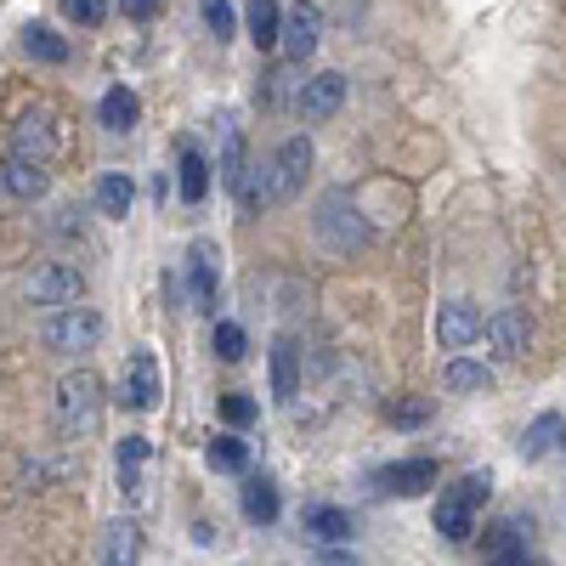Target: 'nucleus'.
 <instances>
[{
    "mask_svg": "<svg viewBox=\"0 0 566 566\" xmlns=\"http://www.w3.org/2000/svg\"><path fill=\"white\" fill-rule=\"evenodd\" d=\"M488 493H493L488 470H470L464 482H453V488L442 493V504H437V533H442L448 544H464L470 533H476V510L488 504Z\"/></svg>",
    "mask_w": 566,
    "mask_h": 566,
    "instance_id": "1",
    "label": "nucleus"
},
{
    "mask_svg": "<svg viewBox=\"0 0 566 566\" xmlns=\"http://www.w3.org/2000/svg\"><path fill=\"white\" fill-rule=\"evenodd\" d=\"M312 227H317V239H323L328 250H335V255H352V250H363V244H368V221L357 216V205H352L346 187H328V193L317 199Z\"/></svg>",
    "mask_w": 566,
    "mask_h": 566,
    "instance_id": "2",
    "label": "nucleus"
},
{
    "mask_svg": "<svg viewBox=\"0 0 566 566\" xmlns=\"http://www.w3.org/2000/svg\"><path fill=\"white\" fill-rule=\"evenodd\" d=\"M97 413H103V380L91 368H74L57 380V424L63 437H91L97 431Z\"/></svg>",
    "mask_w": 566,
    "mask_h": 566,
    "instance_id": "3",
    "label": "nucleus"
},
{
    "mask_svg": "<svg viewBox=\"0 0 566 566\" xmlns=\"http://www.w3.org/2000/svg\"><path fill=\"white\" fill-rule=\"evenodd\" d=\"M97 340H103V317L91 312V306H63L57 317L40 323V346H45V352H63V357L91 352Z\"/></svg>",
    "mask_w": 566,
    "mask_h": 566,
    "instance_id": "4",
    "label": "nucleus"
},
{
    "mask_svg": "<svg viewBox=\"0 0 566 566\" xmlns=\"http://www.w3.org/2000/svg\"><path fill=\"white\" fill-rule=\"evenodd\" d=\"M312 159H317V154H312V136H290V142H283V148L266 159V170H272V199H277V205H290L301 187H306Z\"/></svg>",
    "mask_w": 566,
    "mask_h": 566,
    "instance_id": "5",
    "label": "nucleus"
},
{
    "mask_svg": "<svg viewBox=\"0 0 566 566\" xmlns=\"http://www.w3.org/2000/svg\"><path fill=\"white\" fill-rule=\"evenodd\" d=\"M23 295L34 306H74L85 295V272L69 266V261H52V266H40L29 283H23Z\"/></svg>",
    "mask_w": 566,
    "mask_h": 566,
    "instance_id": "6",
    "label": "nucleus"
},
{
    "mask_svg": "<svg viewBox=\"0 0 566 566\" xmlns=\"http://www.w3.org/2000/svg\"><path fill=\"white\" fill-rule=\"evenodd\" d=\"M216 290H221V250L216 239H193L187 244V295L199 312H216Z\"/></svg>",
    "mask_w": 566,
    "mask_h": 566,
    "instance_id": "7",
    "label": "nucleus"
},
{
    "mask_svg": "<svg viewBox=\"0 0 566 566\" xmlns=\"http://www.w3.org/2000/svg\"><path fill=\"white\" fill-rule=\"evenodd\" d=\"M482 335H488L493 357L515 363V357H527V346H533V323H527L522 306H499L493 317H482Z\"/></svg>",
    "mask_w": 566,
    "mask_h": 566,
    "instance_id": "8",
    "label": "nucleus"
},
{
    "mask_svg": "<svg viewBox=\"0 0 566 566\" xmlns=\"http://www.w3.org/2000/svg\"><path fill=\"white\" fill-rule=\"evenodd\" d=\"M317 40H323V12L312 7V0H295V7L283 12V29H277L283 57H290V63H306V57L317 52Z\"/></svg>",
    "mask_w": 566,
    "mask_h": 566,
    "instance_id": "9",
    "label": "nucleus"
},
{
    "mask_svg": "<svg viewBox=\"0 0 566 566\" xmlns=\"http://www.w3.org/2000/svg\"><path fill=\"white\" fill-rule=\"evenodd\" d=\"M119 402H125V408H136V413L159 408V363H154V352H130V357H125V374H119Z\"/></svg>",
    "mask_w": 566,
    "mask_h": 566,
    "instance_id": "10",
    "label": "nucleus"
},
{
    "mask_svg": "<svg viewBox=\"0 0 566 566\" xmlns=\"http://www.w3.org/2000/svg\"><path fill=\"white\" fill-rule=\"evenodd\" d=\"M340 103H346V80L340 74H312L306 85H301V97H295V108H301V119H335L340 114Z\"/></svg>",
    "mask_w": 566,
    "mask_h": 566,
    "instance_id": "11",
    "label": "nucleus"
},
{
    "mask_svg": "<svg viewBox=\"0 0 566 566\" xmlns=\"http://www.w3.org/2000/svg\"><path fill=\"white\" fill-rule=\"evenodd\" d=\"M12 154L18 159H52L57 154V130H52V114L45 108H29L23 119H18V130H12Z\"/></svg>",
    "mask_w": 566,
    "mask_h": 566,
    "instance_id": "12",
    "label": "nucleus"
},
{
    "mask_svg": "<svg viewBox=\"0 0 566 566\" xmlns=\"http://www.w3.org/2000/svg\"><path fill=\"white\" fill-rule=\"evenodd\" d=\"M437 459H402V464H391V470H380V493H397V499H419L424 488H437Z\"/></svg>",
    "mask_w": 566,
    "mask_h": 566,
    "instance_id": "13",
    "label": "nucleus"
},
{
    "mask_svg": "<svg viewBox=\"0 0 566 566\" xmlns=\"http://www.w3.org/2000/svg\"><path fill=\"white\" fill-rule=\"evenodd\" d=\"M437 340H442L448 352H464L470 340H482V312L470 306V301H448V306L437 312Z\"/></svg>",
    "mask_w": 566,
    "mask_h": 566,
    "instance_id": "14",
    "label": "nucleus"
},
{
    "mask_svg": "<svg viewBox=\"0 0 566 566\" xmlns=\"http://www.w3.org/2000/svg\"><path fill=\"white\" fill-rule=\"evenodd\" d=\"M272 397L277 402H295L301 397V340L295 335H277L272 340Z\"/></svg>",
    "mask_w": 566,
    "mask_h": 566,
    "instance_id": "15",
    "label": "nucleus"
},
{
    "mask_svg": "<svg viewBox=\"0 0 566 566\" xmlns=\"http://www.w3.org/2000/svg\"><path fill=\"white\" fill-rule=\"evenodd\" d=\"M103 566H136L142 560V527L130 522V515H119V522L103 527Z\"/></svg>",
    "mask_w": 566,
    "mask_h": 566,
    "instance_id": "16",
    "label": "nucleus"
},
{
    "mask_svg": "<svg viewBox=\"0 0 566 566\" xmlns=\"http://www.w3.org/2000/svg\"><path fill=\"white\" fill-rule=\"evenodd\" d=\"M45 187H52V176H45L40 159H18V154H7V193H12V199H40Z\"/></svg>",
    "mask_w": 566,
    "mask_h": 566,
    "instance_id": "17",
    "label": "nucleus"
},
{
    "mask_svg": "<svg viewBox=\"0 0 566 566\" xmlns=\"http://www.w3.org/2000/svg\"><path fill=\"white\" fill-rule=\"evenodd\" d=\"M176 170H181V176H176V181H181V199H187V205H205V193H210V159L193 148V142H181V165H176Z\"/></svg>",
    "mask_w": 566,
    "mask_h": 566,
    "instance_id": "18",
    "label": "nucleus"
},
{
    "mask_svg": "<svg viewBox=\"0 0 566 566\" xmlns=\"http://www.w3.org/2000/svg\"><path fill=\"white\" fill-rule=\"evenodd\" d=\"M560 442H566V419L560 413H538L527 424V437H522V459H549Z\"/></svg>",
    "mask_w": 566,
    "mask_h": 566,
    "instance_id": "19",
    "label": "nucleus"
},
{
    "mask_svg": "<svg viewBox=\"0 0 566 566\" xmlns=\"http://www.w3.org/2000/svg\"><path fill=\"white\" fill-rule=\"evenodd\" d=\"M232 193H239V210H244V216H261L266 205H277V199H272V170H266V165H244V181L232 187Z\"/></svg>",
    "mask_w": 566,
    "mask_h": 566,
    "instance_id": "20",
    "label": "nucleus"
},
{
    "mask_svg": "<svg viewBox=\"0 0 566 566\" xmlns=\"http://www.w3.org/2000/svg\"><path fill=\"white\" fill-rule=\"evenodd\" d=\"M306 533L317 544H346L352 538V515L335 510V504H317V510H306Z\"/></svg>",
    "mask_w": 566,
    "mask_h": 566,
    "instance_id": "21",
    "label": "nucleus"
},
{
    "mask_svg": "<svg viewBox=\"0 0 566 566\" xmlns=\"http://www.w3.org/2000/svg\"><path fill=\"white\" fill-rule=\"evenodd\" d=\"M97 114H103V125H108L114 136H125V130L142 119V103H136V91H130V85H114L108 97H103V108H97Z\"/></svg>",
    "mask_w": 566,
    "mask_h": 566,
    "instance_id": "22",
    "label": "nucleus"
},
{
    "mask_svg": "<svg viewBox=\"0 0 566 566\" xmlns=\"http://www.w3.org/2000/svg\"><path fill=\"white\" fill-rule=\"evenodd\" d=\"M130 199H136V187H130V176L108 170V176L97 181V210H103L108 221H125V216H130Z\"/></svg>",
    "mask_w": 566,
    "mask_h": 566,
    "instance_id": "23",
    "label": "nucleus"
},
{
    "mask_svg": "<svg viewBox=\"0 0 566 566\" xmlns=\"http://www.w3.org/2000/svg\"><path fill=\"white\" fill-rule=\"evenodd\" d=\"M244 165H250V159H244V130L232 125V119H221V165H216L221 181L239 187V181H244Z\"/></svg>",
    "mask_w": 566,
    "mask_h": 566,
    "instance_id": "24",
    "label": "nucleus"
},
{
    "mask_svg": "<svg viewBox=\"0 0 566 566\" xmlns=\"http://www.w3.org/2000/svg\"><path fill=\"white\" fill-rule=\"evenodd\" d=\"M23 52H29L34 63H52V69H57V63H69V40L52 34L45 23H29V29H23Z\"/></svg>",
    "mask_w": 566,
    "mask_h": 566,
    "instance_id": "25",
    "label": "nucleus"
},
{
    "mask_svg": "<svg viewBox=\"0 0 566 566\" xmlns=\"http://www.w3.org/2000/svg\"><path fill=\"white\" fill-rule=\"evenodd\" d=\"M244 23H250V40L261 45H277V29H283V7L277 0H250V12H244Z\"/></svg>",
    "mask_w": 566,
    "mask_h": 566,
    "instance_id": "26",
    "label": "nucleus"
},
{
    "mask_svg": "<svg viewBox=\"0 0 566 566\" xmlns=\"http://www.w3.org/2000/svg\"><path fill=\"white\" fill-rule=\"evenodd\" d=\"M244 515H250L255 527H272L277 522V488L266 476H250L244 482Z\"/></svg>",
    "mask_w": 566,
    "mask_h": 566,
    "instance_id": "27",
    "label": "nucleus"
},
{
    "mask_svg": "<svg viewBox=\"0 0 566 566\" xmlns=\"http://www.w3.org/2000/svg\"><path fill=\"white\" fill-rule=\"evenodd\" d=\"M205 459H210V470H221V476H239V470L250 464V442H239V437H216Z\"/></svg>",
    "mask_w": 566,
    "mask_h": 566,
    "instance_id": "28",
    "label": "nucleus"
},
{
    "mask_svg": "<svg viewBox=\"0 0 566 566\" xmlns=\"http://www.w3.org/2000/svg\"><path fill=\"white\" fill-rule=\"evenodd\" d=\"M210 352L221 357V363H244V352H250V335L239 323H216L210 328Z\"/></svg>",
    "mask_w": 566,
    "mask_h": 566,
    "instance_id": "29",
    "label": "nucleus"
},
{
    "mask_svg": "<svg viewBox=\"0 0 566 566\" xmlns=\"http://www.w3.org/2000/svg\"><path fill=\"white\" fill-rule=\"evenodd\" d=\"M442 380H448V391H488V368L482 363H448V374H442Z\"/></svg>",
    "mask_w": 566,
    "mask_h": 566,
    "instance_id": "30",
    "label": "nucleus"
},
{
    "mask_svg": "<svg viewBox=\"0 0 566 566\" xmlns=\"http://www.w3.org/2000/svg\"><path fill=\"white\" fill-rule=\"evenodd\" d=\"M199 18L216 40H232V29H239V18H232V0H199Z\"/></svg>",
    "mask_w": 566,
    "mask_h": 566,
    "instance_id": "31",
    "label": "nucleus"
},
{
    "mask_svg": "<svg viewBox=\"0 0 566 566\" xmlns=\"http://www.w3.org/2000/svg\"><path fill=\"white\" fill-rule=\"evenodd\" d=\"M63 18L69 23H85V29H97L108 18V0H63Z\"/></svg>",
    "mask_w": 566,
    "mask_h": 566,
    "instance_id": "32",
    "label": "nucleus"
},
{
    "mask_svg": "<svg viewBox=\"0 0 566 566\" xmlns=\"http://www.w3.org/2000/svg\"><path fill=\"white\" fill-rule=\"evenodd\" d=\"M261 408H255V397H244V391H232V397H221V419L227 424H250Z\"/></svg>",
    "mask_w": 566,
    "mask_h": 566,
    "instance_id": "33",
    "label": "nucleus"
},
{
    "mask_svg": "<svg viewBox=\"0 0 566 566\" xmlns=\"http://www.w3.org/2000/svg\"><path fill=\"white\" fill-rule=\"evenodd\" d=\"M431 419V402H391V424H424Z\"/></svg>",
    "mask_w": 566,
    "mask_h": 566,
    "instance_id": "34",
    "label": "nucleus"
},
{
    "mask_svg": "<svg viewBox=\"0 0 566 566\" xmlns=\"http://www.w3.org/2000/svg\"><path fill=\"white\" fill-rule=\"evenodd\" d=\"M148 453H154V442H148V437H125V442H119V464H142Z\"/></svg>",
    "mask_w": 566,
    "mask_h": 566,
    "instance_id": "35",
    "label": "nucleus"
},
{
    "mask_svg": "<svg viewBox=\"0 0 566 566\" xmlns=\"http://www.w3.org/2000/svg\"><path fill=\"white\" fill-rule=\"evenodd\" d=\"M119 12H125V18H136V23H148V18L159 12V0H119Z\"/></svg>",
    "mask_w": 566,
    "mask_h": 566,
    "instance_id": "36",
    "label": "nucleus"
},
{
    "mask_svg": "<svg viewBox=\"0 0 566 566\" xmlns=\"http://www.w3.org/2000/svg\"><path fill=\"white\" fill-rule=\"evenodd\" d=\"M488 566H533V555L522 549V544H515V549H493V560Z\"/></svg>",
    "mask_w": 566,
    "mask_h": 566,
    "instance_id": "37",
    "label": "nucleus"
},
{
    "mask_svg": "<svg viewBox=\"0 0 566 566\" xmlns=\"http://www.w3.org/2000/svg\"><path fill=\"white\" fill-rule=\"evenodd\" d=\"M312 566H357V555H346V549H317Z\"/></svg>",
    "mask_w": 566,
    "mask_h": 566,
    "instance_id": "38",
    "label": "nucleus"
}]
</instances>
